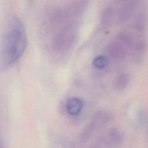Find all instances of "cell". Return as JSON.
Wrapping results in <instances>:
<instances>
[{
    "instance_id": "6da1fadb",
    "label": "cell",
    "mask_w": 148,
    "mask_h": 148,
    "mask_svg": "<svg viewBox=\"0 0 148 148\" xmlns=\"http://www.w3.org/2000/svg\"><path fill=\"white\" fill-rule=\"evenodd\" d=\"M27 46L24 25L19 18L10 16L5 23L2 35L1 64L5 66L14 64L23 55Z\"/></svg>"
},
{
    "instance_id": "7a4b0ae2",
    "label": "cell",
    "mask_w": 148,
    "mask_h": 148,
    "mask_svg": "<svg viewBox=\"0 0 148 148\" xmlns=\"http://www.w3.org/2000/svg\"><path fill=\"white\" fill-rule=\"evenodd\" d=\"M65 23L54 33L51 46L57 52H65L72 47L78 35L77 19L64 16Z\"/></svg>"
},
{
    "instance_id": "3957f363",
    "label": "cell",
    "mask_w": 148,
    "mask_h": 148,
    "mask_svg": "<svg viewBox=\"0 0 148 148\" xmlns=\"http://www.w3.org/2000/svg\"><path fill=\"white\" fill-rule=\"evenodd\" d=\"M138 1H125L123 2L117 12L116 18L119 24H124L129 20L137 8Z\"/></svg>"
},
{
    "instance_id": "277c9868",
    "label": "cell",
    "mask_w": 148,
    "mask_h": 148,
    "mask_svg": "<svg viewBox=\"0 0 148 148\" xmlns=\"http://www.w3.org/2000/svg\"><path fill=\"white\" fill-rule=\"evenodd\" d=\"M128 49L119 40L114 37L108 45V52L109 56L116 61L123 60L127 56Z\"/></svg>"
},
{
    "instance_id": "5b68a950",
    "label": "cell",
    "mask_w": 148,
    "mask_h": 148,
    "mask_svg": "<svg viewBox=\"0 0 148 148\" xmlns=\"http://www.w3.org/2000/svg\"><path fill=\"white\" fill-rule=\"evenodd\" d=\"M132 26L134 29L138 32H144L148 26V9L146 6L140 9L136 13Z\"/></svg>"
},
{
    "instance_id": "8992f818",
    "label": "cell",
    "mask_w": 148,
    "mask_h": 148,
    "mask_svg": "<svg viewBox=\"0 0 148 148\" xmlns=\"http://www.w3.org/2000/svg\"><path fill=\"white\" fill-rule=\"evenodd\" d=\"M84 107L83 100L77 97H72L69 98L65 105L67 113L73 116L78 115Z\"/></svg>"
},
{
    "instance_id": "52a82bcc",
    "label": "cell",
    "mask_w": 148,
    "mask_h": 148,
    "mask_svg": "<svg viewBox=\"0 0 148 148\" xmlns=\"http://www.w3.org/2000/svg\"><path fill=\"white\" fill-rule=\"evenodd\" d=\"M147 42L145 38H142L135 40L132 49L134 51V56L136 60H143L147 50Z\"/></svg>"
},
{
    "instance_id": "ba28073f",
    "label": "cell",
    "mask_w": 148,
    "mask_h": 148,
    "mask_svg": "<svg viewBox=\"0 0 148 148\" xmlns=\"http://www.w3.org/2000/svg\"><path fill=\"white\" fill-rule=\"evenodd\" d=\"M116 16L114 7L111 5L106 6L102 10L101 14V23L103 27H108L113 22Z\"/></svg>"
},
{
    "instance_id": "9c48e42d",
    "label": "cell",
    "mask_w": 148,
    "mask_h": 148,
    "mask_svg": "<svg viewBox=\"0 0 148 148\" xmlns=\"http://www.w3.org/2000/svg\"><path fill=\"white\" fill-rule=\"evenodd\" d=\"M130 82V75L126 72H122L118 75L114 79L113 87L117 91H123L128 87Z\"/></svg>"
},
{
    "instance_id": "30bf717a",
    "label": "cell",
    "mask_w": 148,
    "mask_h": 148,
    "mask_svg": "<svg viewBox=\"0 0 148 148\" xmlns=\"http://www.w3.org/2000/svg\"><path fill=\"white\" fill-rule=\"evenodd\" d=\"M114 37L121 41L129 50L132 49L136 40L133 34L127 30L119 31Z\"/></svg>"
},
{
    "instance_id": "8fae6325",
    "label": "cell",
    "mask_w": 148,
    "mask_h": 148,
    "mask_svg": "<svg viewBox=\"0 0 148 148\" xmlns=\"http://www.w3.org/2000/svg\"><path fill=\"white\" fill-rule=\"evenodd\" d=\"M109 64V58L105 55L96 56L92 60L93 66L98 69H103L107 67Z\"/></svg>"
}]
</instances>
